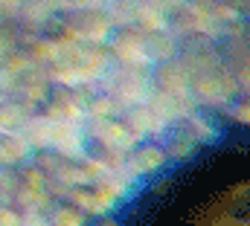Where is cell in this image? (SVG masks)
Returning <instances> with one entry per match:
<instances>
[{"label":"cell","instance_id":"6da1fadb","mask_svg":"<svg viewBox=\"0 0 250 226\" xmlns=\"http://www.w3.org/2000/svg\"><path fill=\"white\" fill-rule=\"evenodd\" d=\"M29 154H32V145L21 131H0V163L3 166H21Z\"/></svg>","mask_w":250,"mask_h":226},{"label":"cell","instance_id":"7a4b0ae2","mask_svg":"<svg viewBox=\"0 0 250 226\" xmlns=\"http://www.w3.org/2000/svg\"><path fill=\"white\" fill-rule=\"evenodd\" d=\"M53 12H56V0H18L15 3V15L32 29H38Z\"/></svg>","mask_w":250,"mask_h":226},{"label":"cell","instance_id":"3957f363","mask_svg":"<svg viewBox=\"0 0 250 226\" xmlns=\"http://www.w3.org/2000/svg\"><path fill=\"white\" fill-rule=\"evenodd\" d=\"M50 226H87V215L82 206L64 200V203H53L50 206Z\"/></svg>","mask_w":250,"mask_h":226},{"label":"cell","instance_id":"277c9868","mask_svg":"<svg viewBox=\"0 0 250 226\" xmlns=\"http://www.w3.org/2000/svg\"><path fill=\"white\" fill-rule=\"evenodd\" d=\"M21 171V183H23V188H32V191H50V174L44 169H38L29 157L18 166Z\"/></svg>","mask_w":250,"mask_h":226},{"label":"cell","instance_id":"5b68a950","mask_svg":"<svg viewBox=\"0 0 250 226\" xmlns=\"http://www.w3.org/2000/svg\"><path fill=\"white\" fill-rule=\"evenodd\" d=\"M29 119L21 113V108L9 99H0V131H23Z\"/></svg>","mask_w":250,"mask_h":226},{"label":"cell","instance_id":"8992f818","mask_svg":"<svg viewBox=\"0 0 250 226\" xmlns=\"http://www.w3.org/2000/svg\"><path fill=\"white\" fill-rule=\"evenodd\" d=\"M29 160L38 166V169H44L50 177L56 174V169H59V163H62V151L59 148H53V145H32V154H29Z\"/></svg>","mask_w":250,"mask_h":226},{"label":"cell","instance_id":"52a82bcc","mask_svg":"<svg viewBox=\"0 0 250 226\" xmlns=\"http://www.w3.org/2000/svg\"><path fill=\"white\" fill-rule=\"evenodd\" d=\"M21 171L18 166H3L0 163V194H6L9 200H15V194L21 191Z\"/></svg>","mask_w":250,"mask_h":226},{"label":"cell","instance_id":"ba28073f","mask_svg":"<svg viewBox=\"0 0 250 226\" xmlns=\"http://www.w3.org/2000/svg\"><path fill=\"white\" fill-rule=\"evenodd\" d=\"M134 160H137V166H140L143 171H151L154 166H160V163H163V154H160V148H154L151 142H146V145H140V148H137Z\"/></svg>","mask_w":250,"mask_h":226},{"label":"cell","instance_id":"9c48e42d","mask_svg":"<svg viewBox=\"0 0 250 226\" xmlns=\"http://www.w3.org/2000/svg\"><path fill=\"white\" fill-rule=\"evenodd\" d=\"M23 215L26 209H21L15 200L0 203V226H23Z\"/></svg>","mask_w":250,"mask_h":226},{"label":"cell","instance_id":"30bf717a","mask_svg":"<svg viewBox=\"0 0 250 226\" xmlns=\"http://www.w3.org/2000/svg\"><path fill=\"white\" fill-rule=\"evenodd\" d=\"M23 226H50V215L44 209H26Z\"/></svg>","mask_w":250,"mask_h":226},{"label":"cell","instance_id":"8fae6325","mask_svg":"<svg viewBox=\"0 0 250 226\" xmlns=\"http://www.w3.org/2000/svg\"><path fill=\"white\" fill-rule=\"evenodd\" d=\"M87 226H117V224H114L111 218H96L93 224H87Z\"/></svg>","mask_w":250,"mask_h":226},{"label":"cell","instance_id":"7c38bea8","mask_svg":"<svg viewBox=\"0 0 250 226\" xmlns=\"http://www.w3.org/2000/svg\"><path fill=\"white\" fill-rule=\"evenodd\" d=\"M67 3L76 6V9H79V6H90V0H67Z\"/></svg>","mask_w":250,"mask_h":226}]
</instances>
